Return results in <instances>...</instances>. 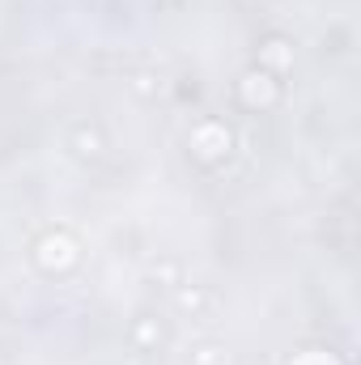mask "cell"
Segmentation results:
<instances>
[{
  "mask_svg": "<svg viewBox=\"0 0 361 365\" xmlns=\"http://www.w3.org/2000/svg\"><path fill=\"white\" fill-rule=\"evenodd\" d=\"M34 259H39V268H47V272H64V268L77 264V238L64 234V230H51V234H43V238L34 242Z\"/></svg>",
  "mask_w": 361,
  "mask_h": 365,
  "instance_id": "cell-1",
  "label": "cell"
},
{
  "mask_svg": "<svg viewBox=\"0 0 361 365\" xmlns=\"http://www.w3.org/2000/svg\"><path fill=\"white\" fill-rule=\"evenodd\" d=\"M73 145H77L81 158H98V153L106 149V140H102V132H98L93 123H81V128L73 132Z\"/></svg>",
  "mask_w": 361,
  "mask_h": 365,
  "instance_id": "cell-2",
  "label": "cell"
},
{
  "mask_svg": "<svg viewBox=\"0 0 361 365\" xmlns=\"http://www.w3.org/2000/svg\"><path fill=\"white\" fill-rule=\"evenodd\" d=\"M268 64H276V68H285L289 60H293V51H289V43L280 38V34H272V38H264V51H260Z\"/></svg>",
  "mask_w": 361,
  "mask_h": 365,
  "instance_id": "cell-3",
  "label": "cell"
},
{
  "mask_svg": "<svg viewBox=\"0 0 361 365\" xmlns=\"http://www.w3.org/2000/svg\"><path fill=\"white\" fill-rule=\"evenodd\" d=\"M191 365H230V353H225L221 344H200V349L191 353Z\"/></svg>",
  "mask_w": 361,
  "mask_h": 365,
  "instance_id": "cell-4",
  "label": "cell"
},
{
  "mask_svg": "<svg viewBox=\"0 0 361 365\" xmlns=\"http://www.w3.org/2000/svg\"><path fill=\"white\" fill-rule=\"evenodd\" d=\"M132 336H136V344H162V323H153V319L145 314V319L136 323V331H132Z\"/></svg>",
  "mask_w": 361,
  "mask_h": 365,
  "instance_id": "cell-5",
  "label": "cell"
},
{
  "mask_svg": "<svg viewBox=\"0 0 361 365\" xmlns=\"http://www.w3.org/2000/svg\"><path fill=\"white\" fill-rule=\"evenodd\" d=\"M179 306L183 310H200L204 306V289H195V284L191 289H179Z\"/></svg>",
  "mask_w": 361,
  "mask_h": 365,
  "instance_id": "cell-6",
  "label": "cell"
},
{
  "mask_svg": "<svg viewBox=\"0 0 361 365\" xmlns=\"http://www.w3.org/2000/svg\"><path fill=\"white\" fill-rule=\"evenodd\" d=\"M153 81H158L153 73H136V77H132V90H136V93H153V90H158Z\"/></svg>",
  "mask_w": 361,
  "mask_h": 365,
  "instance_id": "cell-7",
  "label": "cell"
},
{
  "mask_svg": "<svg viewBox=\"0 0 361 365\" xmlns=\"http://www.w3.org/2000/svg\"><path fill=\"white\" fill-rule=\"evenodd\" d=\"M153 276H162V280H179V268H175V264H158Z\"/></svg>",
  "mask_w": 361,
  "mask_h": 365,
  "instance_id": "cell-8",
  "label": "cell"
}]
</instances>
